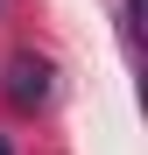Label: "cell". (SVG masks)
Returning <instances> with one entry per match:
<instances>
[{"instance_id":"2","label":"cell","mask_w":148,"mask_h":155,"mask_svg":"<svg viewBox=\"0 0 148 155\" xmlns=\"http://www.w3.org/2000/svg\"><path fill=\"white\" fill-rule=\"evenodd\" d=\"M0 155H14V141H7V134H0Z\"/></svg>"},{"instance_id":"1","label":"cell","mask_w":148,"mask_h":155,"mask_svg":"<svg viewBox=\"0 0 148 155\" xmlns=\"http://www.w3.org/2000/svg\"><path fill=\"white\" fill-rule=\"evenodd\" d=\"M0 92H7L14 113H35V106H49V92H57V64L35 57V49H21V57H7V71H0Z\"/></svg>"}]
</instances>
